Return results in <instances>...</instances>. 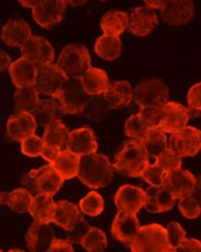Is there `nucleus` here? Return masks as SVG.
<instances>
[{
  "mask_svg": "<svg viewBox=\"0 0 201 252\" xmlns=\"http://www.w3.org/2000/svg\"><path fill=\"white\" fill-rule=\"evenodd\" d=\"M178 207L184 218L193 220L201 216V204L193 194L181 198Z\"/></svg>",
  "mask_w": 201,
  "mask_h": 252,
  "instance_id": "obj_41",
  "label": "nucleus"
},
{
  "mask_svg": "<svg viewBox=\"0 0 201 252\" xmlns=\"http://www.w3.org/2000/svg\"><path fill=\"white\" fill-rule=\"evenodd\" d=\"M31 36V28L25 20H9L3 27L1 34L4 42L15 48H22Z\"/></svg>",
  "mask_w": 201,
  "mask_h": 252,
  "instance_id": "obj_23",
  "label": "nucleus"
},
{
  "mask_svg": "<svg viewBox=\"0 0 201 252\" xmlns=\"http://www.w3.org/2000/svg\"><path fill=\"white\" fill-rule=\"evenodd\" d=\"M91 55L88 49L81 44H69L59 55L58 66L67 78H81L92 67Z\"/></svg>",
  "mask_w": 201,
  "mask_h": 252,
  "instance_id": "obj_3",
  "label": "nucleus"
},
{
  "mask_svg": "<svg viewBox=\"0 0 201 252\" xmlns=\"http://www.w3.org/2000/svg\"><path fill=\"white\" fill-rule=\"evenodd\" d=\"M11 64V59L8 54L2 50H0V72L6 71Z\"/></svg>",
  "mask_w": 201,
  "mask_h": 252,
  "instance_id": "obj_51",
  "label": "nucleus"
},
{
  "mask_svg": "<svg viewBox=\"0 0 201 252\" xmlns=\"http://www.w3.org/2000/svg\"><path fill=\"white\" fill-rule=\"evenodd\" d=\"M33 177L37 194L43 193L53 196L64 185L65 180L60 176L51 164L44 165L29 171Z\"/></svg>",
  "mask_w": 201,
  "mask_h": 252,
  "instance_id": "obj_13",
  "label": "nucleus"
},
{
  "mask_svg": "<svg viewBox=\"0 0 201 252\" xmlns=\"http://www.w3.org/2000/svg\"><path fill=\"white\" fill-rule=\"evenodd\" d=\"M22 57L28 60L36 67L52 64L55 58V51L46 38L32 35L21 48Z\"/></svg>",
  "mask_w": 201,
  "mask_h": 252,
  "instance_id": "obj_9",
  "label": "nucleus"
},
{
  "mask_svg": "<svg viewBox=\"0 0 201 252\" xmlns=\"http://www.w3.org/2000/svg\"><path fill=\"white\" fill-rule=\"evenodd\" d=\"M129 15L120 10H109L100 20V28L103 34L119 36L128 28Z\"/></svg>",
  "mask_w": 201,
  "mask_h": 252,
  "instance_id": "obj_29",
  "label": "nucleus"
},
{
  "mask_svg": "<svg viewBox=\"0 0 201 252\" xmlns=\"http://www.w3.org/2000/svg\"><path fill=\"white\" fill-rule=\"evenodd\" d=\"M169 93L166 83L159 78H147L134 90V99L141 107H163L168 102Z\"/></svg>",
  "mask_w": 201,
  "mask_h": 252,
  "instance_id": "obj_5",
  "label": "nucleus"
},
{
  "mask_svg": "<svg viewBox=\"0 0 201 252\" xmlns=\"http://www.w3.org/2000/svg\"><path fill=\"white\" fill-rule=\"evenodd\" d=\"M8 252H25L24 251H20V250H10Z\"/></svg>",
  "mask_w": 201,
  "mask_h": 252,
  "instance_id": "obj_55",
  "label": "nucleus"
},
{
  "mask_svg": "<svg viewBox=\"0 0 201 252\" xmlns=\"http://www.w3.org/2000/svg\"><path fill=\"white\" fill-rule=\"evenodd\" d=\"M115 168L108 158L101 154H92L80 158L78 179L92 189L105 187L114 177Z\"/></svg>",
  "mask_w": 201,
  "mask_h": 252,
  "instance_id": "obj_1",
  "label": "nucleus"
},
{
  "mask_svg": "<svg viewBox=\"0 0 201 252\" xmlns=\"http://www.w3.org/2000/svg\"><path fill=\"white\" fill-rule=\"evenodd\" d=\"M174 196L164 186H150L145 190L144 208L151 213H162L171 210L175 205Z\"/></svg>",
  "mask_w": 201,
  "mask_h": 252,
  "instance_id": "obj_21",
  "label": "nucleus"
},
{
  "mask_svg": "<svg viewBox=\"0 0 201 252\" xmlns=\"http://www.w3.org/2000/svg\"><path fill=\"white\" fill-rule=\"evenodd\" d=\"M156 164H158L168 174L181 168L182 158L168 147L165 151L162 152L156 158Z\"/></svg>",
  "mask_w": 201,
  "mask_h": 252,
  "instance_id": "obj_40",
  "label": "nucleus"
},
{
  "mask_svg": "<svg viewBox=\"0 0 201 252\" xmlns=\"http://www.w3.org/2000/svg\"><path fill=\"white\" fill-rule=\"evenodd\" d=\"M21 5H23L25 8H31L34 9L39 3V1H20Z\"/></svg>",
  "mask_w": 201,
  "mask_h": 252,
  "instance_id": "obj_54",
  "label": "nucleus"
},
{
  "mask_svg": "<svg viewBox=\"0 0 201 252\" xmlns=\"http://www.w3.org/2000/svg\"><path fill=\"white\" fill-rule=\"evenodd\" d=\"M104 208V201L100 193L92 191L79 202V209L84 214L91 217L100 215Z\"/></svg>",
  "mask_w": 201,
  "mask_h": 252,
  "instance_id": "obj_38",
  "label": "nucleus"
},
{
  "mask_svg": "<svg viewBox=\"0 0 201 252\" xmlns=\"http://www.w3.org/2000/svg\"><path fill=\"white\" fill-rule=\"evenodd\" d=\"M91 226L88 224V222L85 220L83 216L79 219L74 227L68 231V241L71 243H81L84 236L87 235Z\"/></svg>",
  "mask_w": 201,
  "mask_h": 252,
  "instance_id": "obj_46",
  "label": "nucleus"
},
{
  "mask_svg": "<svg viewBox=\"0 0 201 252\" xmlns=\"http://www.w3.org/2000/svg\"><path fill=\"white\" fill-rule=\"evenodd\" d=\"M166 231H167L168 241L169 244V247L173 252H175L176 249L186 238L185 231L184 228L176 221L169 222L166 228Z\"/></svg>",
  "mask_w": 201,
  "mask_h": 252,
  "instance_id": "obj_45",
  "label": "nucleus"
},
{
  "mask_svg": "<svg viewBox=\"0 0 201 252\" xmlns=\"http://www.w3.org/2000/svg\"><path fill=\"white\" fill-rule=\"evenodd\" d=\"M60 153H61V150L59 149L58 147L44 143V146H43L40 156L46 161H48L50 164H52L58 158Z\"/></svg>",
  "mask_w": 201,
  "mask_h": 252,
  "instance_id": "obj_49",
  "label": "nucleus"
},
{
  "mask_svg": "<svg viewBox=\"0 0 201 252\" xmlns=\"http://www.w3.org/2000/svg\"><path fill=\"white\" fill-rule=\"evenodd\" d=\"M0 252H2V251H1V250H0Z\"/></svg>",
  "mask_w": 201,
  "mask_h": 252,
  "instance_id": "obj_56",
  "label": "nucleus"
},
{
  "mask_svg": "<svg viewBox=\"0 0 201 252\" xmlns=\"http://www.w3.org/2000/svg\"><path fill=\"white\" fill-rule=\"evenodd\" d=\"M174 252H201V242L196 238H185Z\"/></svg>",
  "mask_w": 201,
  "mask_h": 252,
  "instance_id": "obj_48",
  "label": "nucleus"
},
{
  "mask_svg": "<svg viewBox=\"0 0 201 252\" xmlns=\"http://www.w3.org/2000/svg\"><path fill=\"white\" fill-rule=\"evenodd\" d=\"M164 118L159 126L165 133H174L187 125L190 114L183 104L177 101H168L163 106Z\"/></svg>",
  "mask_w": 201,
  "mask_h": 252,
  "instance_id": "obj_19",
  "label": "nucleus"
},
{
  "mask_svg": "<svg viewBox=\"0 0 201 252\" xmlns=\"http://www.w3.org/2000/svg\"><path fill=\"white\" fill-rule=\"evenodd\" d=\"M138 115L148 128L159 127L164 118V109L163 107H144L141 108Z\"/></svg>",
  "mask_w": 201,
  "mask_h": 252,
  "instance_id": "obj_42",
  "label": "nucleus"
},
{
  "mask_svg": "<svg viewBox=\"0 0 201 252\" xmlns=\"http://www.w3.org/2000/svg\"><path fill=\"white\" fill-rule=\"evenodd\" d=\"M144 3L146 5V7L154 9V10H156V9L159 10L161 7V4H162V1H145Z\"/></svg>",
  "mask_w": 201,
  "mask_h": 252,
  "instance_id": "obj_53",
  "label": "nucleus"
},
{
  "mask_svg": "<svg viewBox=\"0 0 201 252\" xmlns=\"http://www.w3.org/2000/svg\"><path fill=\"white\" fill-rule=\"evenodd\" d=\"M197 178L189 170L180 168L166 175L163 186L171 193L175 199H181L192 194L196 186Z\"/></svg>",
  "mask_w": 201,
  "mask_h": 252,
  "instance_id": "obj_16",
  "label": "nucleus"
},
{
  "mask_svg": "<svg viewBox=\"0 0 201 252\" xmlns=\"http://www.w3.org/2000/svg\"><path fill=\"white\" fill-rule=\"evenodd\" d=\"M187 103L196 111H201V81L193 85L187 93Z\"/></svg>",
  "mask_w": 201,
  "mask_h": 252,
  "instance_id": "obj_47",
  "label": "nucleus"
},
{
  "mask_svg": "<svg viewBox=\"0 0 201 252\" xmlns=\"http://www.w3.org/2000/svg\"><path fill=\"white\" fill-rule=\"evenodd\" d=\"M48 252H74V249L70 241L55 238Z\"/></svg>",
  "mask_w": 201,
  "mask_h": 252,
  "instance_id": "obj_50",
  "label": "nucleus"
},
{
  "mask_svg": "<svg viewBox=\"0 0 201 252\" xmlns=\"http://www.w3.org/2000/svg\"><path fill=\"white\" fill-rule=\"evenodd\" d=\"M66 9V1H39L38 5L33 9L34 20L44 28H51L63 21Z\"/></svg>",
  "mask_w": 201,
  "mask_h": 252,
  "instance_id": "obj_11",
  "label": "nucleus"
},
{
  "mask_svg": "<svg viewBox=\"0 0 201 252\" xmlns=\"http://www.w3.org/2000/svg\"><path fill=\"white\" fill-rule=\"evenodd\" d=\"M67 77L57 64H48L37 67L34 88L38 94L56 98Z\"/></svg>",
  "mask_w": 201,
  "mask_h": 252,
  "instance_id": "obj_8",
  "label": "nucleus"
},
{
  "mask_svg": "<svg viewBox=\"0 0 201 252\" xmlns=\"http://www.w3.org/2000/svg\"><path fill=\"white\" fill-rule=\"evenodd\" d=\"M148 164L149 156L142 141L132 139L122 144L113 166L124 176L138 178Z\"/></svg>",
  "mask_w": 201,
  "mask_h": 252,
  "instance_id": "obj_2",
  "label": "nucleus"
},
{
  "mask_svg": "<svg viewBox=\"0 0 201 252\" xmlns=\"http://www.w3.org/2000/svg\"><path fill=\"white\" fill-rule=\"evenodd\" d=\"M34 87H26L17 89L14 93V111L15 113L33 114L36 109L39 98Z\"/></svg>",
  "mask_w": 201,
  "mask_h": 252,
  "instance_id": "obj_32",
  "label": "nucleus"
},
{
  "mask_svg": "<svg viewBox=\"0 0 201 252\" xmlns=\"http://www.w3.org/2000/svg\"><path fill=\"white\" fill-rule=\"evenodd\" d=\"M50 224L34 221L26 234V245L31 252H48L54 240Z\"/></svg>",
  "mask_w": 201,
  "mask_h": 252,
  "instance_id": "obj_20",
  "label": "nucleus"
},
{
  "mask_svg": "<svg viewBox=\"0 0 201 252\" xmlns=\"http://www.w3.org/2000/svg\"><path fill=\"white\" fill-rule=\"evenodd\" d=\"M166 173L162 168L159 167L158 164H148L147 167L144 168L141 174V178H142L147 184H149L153 187H159L163 186Z\"/></svg>",
  "mask_w": 201,
  "mask_h": 252,
  "instance_id": "obj_43",
  "label": "nucleus"
},
{
  "mask_svg": "<svg viewBox=\"0 0 201 252\" xmlns=\"http://www.w3.org/2000/svg\"><path fill=\"white\" fill-rule=\"evenodd\" d=\"M97 149L98 143L96 136L91 127L83 126L70 132L67 150L81 158L95 154Z\"/></svg>",
  "mask_w": 201,
  "mask_h": 252,
  "instance_id": "obj_14",
  "label": "nucleus"
},
{
  "mask_svg": "<svg viewBox=\"0 0 201 252\" xmlns=\"http://www.w3.org/2000/svg\"><path fill=\"white\" fill-rule=\"evenodd\" d=\"M159 26V18L154 9L138 7L129 15V31L137 36H145Z\"/></svg>",
  "mask_w": 201,
  "mask_h": 252,
  "instance_id": "obj_15",
  "label": "nucleus"
},
{
  "mask_svg": "<svg viewBox=\"0 0 201 252\" xmlns=\"http://www.w3.org/2000/svg\"><path fill=\"white\" fill-rule=\"evenodd\" d=\"M80 80L84 90L90 96L103 95L110 86V80L106 72L99 68H90Z\"/></svg>",
  "mask_w": 201,
  "mask_h": 252,
  "instance_id": "obj_27",
  "label": "nucleus"
},
{
  "mask_svg": "<svg viewBox=\"0 0 201 252\" xmlns=\"http://www.w3.org/2000/svg\"><path fill=\"white\" fill-rule=\"evenodd\" d=\"M33 199L32 193L28 192L25 188H19L8 193L7 205L16 212L26 213L29 212Z\"/></svg>",
  "mask_w": 201,
  "mask_h": 252,
  "instance_id": "obj_36",
  "label": "nucleus"
},
{
  "mask_svg": "<svg viewBox=\"0 0 201 252\" xmlns=\"http://www.w3.org/2000/svg\"><path fill=\"white\" fill-rule=\"evenodd\" d=\"M55 211V202L52 196L39 193L34 196L32 205L29 212L32 215L34 221L50 224Z\"/></svg>",
  "mask_w": 201,
  "mask_h": 252,
  "instance_id": "obj_28",
  "label": "nucleus"
},
{
  "mask_svg": "<svg viewBox=\"0 0 201 252\" xmlns=\"http://www.w3.org/2000/svg\"><path fill=\"white\" fill-rule=\"evenodd\" d=\"M108 103L104 95L91 96L90 100L85 105L81 115L91 121H101L108 116L110 111Z\"/></svg>",
  "mask_w": 201,
  "mask_h": 252,
  "instance_id": "obj_35",
  "label": "nucleus"
},
{
  "mask_svg": "<svg viewBox=\"0 0 201 252\" xmlns=\"http://www.w3.org/2000/svg\"><path fill=\"white\" fill-rule=\"evenodd\" d=\"M131 250L132 252H174L168 241L166 228L158 223L141 226Z\"/></svg>",
  "mask_w": 201,
  "mask_h": 252,
  "instance_id": "obj_4",
  "label": "nucleus"
},
{
  "mask_svg": "<svg viewBox=\"0 0 201 252\" xmlns=\"http://www.w3.org/2000/svg\"><path fill=\"white\" fill-rule=\"evenodd\" d=\"M168 148L181 158L195 157L201 150V130L185 126L170 135Z\"/></svg>",
  "mask_w": 201,
  "mask_h": 252,
  "instance_id": "obj_7",
  "label": "nucleus"
},
{
  "mask_svg": "<svg viewBox=\"0 0 201 252\" xmlns=\"http://www.w3.org/2000/svg\"><path fill=\"white\" fill-rule=\"evenodd\" d=\"M115 204L119 211L136 215L145 205V191L134 185H122L115 195Z\"/></svg>",
  "mask_w": 201,
  "mask_h": 252,
  "instance_id": "obj_12",
  "label": "nucleus"
},
{
  "mask_svg": "<svg viewBox=\"0 0 201 252\" xmlns=\"http://www.w3.org/2000/svg\"><path fill=\"white\" fill-rule=\"evenodd\" d=\"M148 127L142 122L140 116L133 115L126 120L124 131L125 134L133 140L142 141L148 131Z\"/></svg>",
  "mask_w": 201,
  "mask_h": 252,
  "instance_id": "obj_39",
  "label": "nucleus"
},
{
  "mask_svg": "<svg viewBox=\"0 0 201 252\" xmlns=\"http://www.w3.org/2000/svg\"><path fill=\"white\" fill-rule=\"evenodd\" d=\"M96 54L105 61L117 60L122 51V42L118 36L102 34L94 45Z\"/></svg>",
  "mask_w": 201,
  "mask_h": 252,
  "instance_id": "obj_31",
  "label": "nucleus"
},
{
  "mask_svg": "<svg viewBox=\"0 0 201 252\" xmlns=\"http://www.w3.org/2000/svg\"><path fill=\"white\" fill-rule=\"evenodd\" d=\"M142 142L148 156L154 158L168 148L167 135L159 127L149 128Z\"/></svg>",
  "mask_w": 201,
  "mask_h": 252,
  "instance_id": "obj_34",
  "label": "nucleus"
},
{
  "mask_svg": "<svg viewBox=\"0 0 201 252\" xmlns=\"http://www.w3.org/2000/svg\"><path fill=\"white\" fill-rule=\"evenodd\" d=\"M90 98L80 78H67L55 99L60 102L65 115H81Z\"/></svg>",
  "mask_w": 201,
  "mask_h": 252,
  "instance_id": "obj_6",
  "label": "nucleus"
},
{
  "mask_svg": "<svg viewBox=\"0 0 201 252\" xmlns=\"http://www.w3.org/2000/svg\"><path fill=\"white\" fill-rule=\"evenodd\" d=\"M32 115L37 125L46 127L56 121H61V118L65 113L58 100L55 98H50L39 101L36 109Z\"/></svg>",
  "mask_w": 201,
  "mask_h": 252,
  "instance_id": "obj_25",
  "label": "nucleus"
},
{
  "mask_svg": "<svg viewBox=\"0 0 201 252\" xmlns=\"http://www.w3.org/2000/svg\"><path fill=\"white\" fill-rule=\"evenodd\" d=\"M192 194L201 204V175L199 178H197L195 190H194Z\"/></svg>",
  "mask_w": 201,
  "mask_h": 252,
  "instance_id": "obj_52",
  "label": "nucleus"
},
{
  "mask_svg": "<svg viewBox=\"0 0 201 252\" xmlns=\"http://www.w3.org/2000/svg\"><path fill=\"white\" fill-rule=\"evenodd\" d=\"M8 71L11 81L16 86L17 89L34 86L37 67L28 60L21 57L11 63Z\"/></svg>",
  "mask_w": 201,
  "mask_h": 252,
  "instance_id": "obj_22",
  "label": "nucleus"
},
{
  "mask_svg": "<svg viewBox=\"0 0 201 252\" xmlns=\"http://www.w3.org/2000/svg\"><path fill=\"white\" fill-rule=\"evenodd\" d=\"M80 157L69 150L61 151L58 158L51 164L64 180H71L78 175Z\"/></svg>",
  "mask_w": 201,
  "mask_h": 252,
  "instance_id": "obj_30",
  "label": "nucleus"
},
{
  "mask_svg": "<svg viewBox=\"0 0 201 252\" xmlns=\"http://www.w3.org/2000/svg\"><path fill=\"white\" fill-rule=\"evenodd\" d=\"M70 131L62 121H56L45 127L44 143L58 147L61 151L67 150Z\"/></svg>",
  "mask_w": 201,
  "mask_h": 252,
  "instance_id": "obj_33",
  "label": "nucleus"
},
{
  "mask_svg": "<svg viewBox=\"0 0 201 252\" xmlns=\"http://www.w3.org/2000/svg\"><path fill=\"white\" fill-rule=\"evenodd\" d=\"M37 123L32 114L15 113L8 118L7 134L8 139L15 142H23L26 138L34 134Z\"/></svg>",
  "mask_w": 201,
  "mask_h": 252,
  "instance_id": "obj_18",
  "label": "nucleus"
},
{
  "mask_svg": "<svg viewBox=\"0 0 201 252\" xmlns=\"http://www.w3.org/2000/svg\"><path fill=\"white\" fill-rule=\"evenodd\" d=\"M80 244L88 252H103L107 247V237L99 228L91 227Z\"/></svg>",
  "mask_w": 201,
  "mask_h": 252,
  "instance_id": "obj_37",
  "label": "nucleus"
},
{
  "mask_svg": "<svg viewBox=\"0 0 201 252\" xmlns=\"http://www.w3.org/2000/svg\"><path fill=\"white\" fill-rule=\"evenodd\" d=\"M82 216L79 208L75 204L67 200H61L55 203L52 222L63 227L68 232Z\"/></svg>",
  "mask_w": 201,
  "mask_h": 252,
  "instance_id": "obj_26",
  "label": "nucleus"
},
{
  "mask_svg": "<svg viewBox=\"0 0 201 252\" xmlns=\"http://www.w3.org/2000/svg\"><path fill=\"white\" fill-rule=\"evenodd\" d=\"M103 95L110 109H119L128 106L134 100V89L129 81H115L110 83Z\"/></svg>",
  "mask_w": 201,
  "mask_h": 252,
  "instance_id": "obj_24",
  "label": "nucleus"
},
{
  "mask_svg": "<svg viewBox=\"0 0 201 252\" xmlns=\"http://www.w3.org/2000/svg\"><path fill=\"white\" fill-rule=\"evenodd\" d=\"M162 21L169 26H182L191 22L195 14L193 1H162L159 9Z\"/></svg>",
  "mask_w": 201,
  "mask_h": 252,
  "instance_id": "obj_10",
  "label": "nucleus"
},
{
  "mask_svg": "<svg viewBox=\"0 0 201 252\" xmlns=\"http://www.w3.org/2000/svg\"><path fill=\"white\" fill-rule=\"evenodd\" d=\"M43 146V139L37 135L34 134L26 138L21 143V150L25 156L29 158H35L41 155Z\"/></svg>",
  "mask_w": 201,
  "mask_h": 252,
  "instance_id": "obj_44",
  "label": "nucleus"
},
{
  "mask_svg": "<svg viewBox=\"0 0 201 252\" xmlns=\"http://www.w3.org/2000/svg\"><path fill=\"white\" fill-rule=\"evenodd\" d=\"M140 221L136 215L118 211L112 224V235L122 243L132 245L140 231Z\"/></svg>",
  "mask_w": 201,
  "mask_h": 252,
  "instance_id": "obj_17",
  "label": "nucleus"
}]
</instances>
